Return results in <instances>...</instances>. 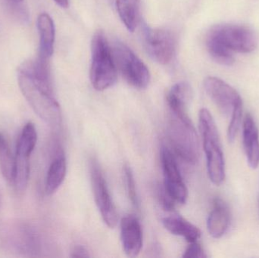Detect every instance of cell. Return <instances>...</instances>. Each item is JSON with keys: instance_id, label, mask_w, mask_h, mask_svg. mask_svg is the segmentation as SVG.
Instances as JSON below:
<instances>
[{"instance_id": "obj_1", "label": "cell", "mask_w": 259, "mask_h": 258, "mask_svg": "<svg viewBox=\"0 0 259 258\" xmlns=\"http://www.w3.org/2000/svg\"><path fill=\"white\" fill-rule=\"evenodd\" d=\"M256 33L243 25L219 24L208 31L206 47L213 60L225 66L234 65L233 53H249L258 45Z\"/></svg>"}, {"instance_id": "obj_2", "label": "cell", "mask_w": 259, "mask_h": 258, "mask_svg": "<svg viewBox=\"0 0 259 258\" xmlns=\"http://www.w3.org/2000/svg\"><path fill=\"white\" fill-rule=\"evenodd\" d=\"M18 85L35 113L46 124L57 128L62 124V111L53 89L38 83L22 67L18 69Z\"/></svg>"}, {"instance_id": "obj_3", "label": "cell", "mask_w": 259, "mask_h": 258, "mask_svg": "<svg viewBox=\"0 0 259 258\" xmlns=\"http://www.w3.org/2000/svg\"><path fill=\"white\" fill-rule=\"evenodd\" d=\"M203 84L211 101L224 115L231 119L228 137L229 142H234L242 121L243 101L240 94L231 85L218 77H206Z\"/></svg>"}, {"instance_id": "obj_4", "label": "cell", "mask_w": 259, "mask_h": 258, "mask_svg": "<svg viewBox=\"0 0 259 258\" xmlns=\"http://www.w3.org/2000/svg\"><path fill=\"white\" fill-rule=\"evenodd\" d=\"M199 124L208 177L214 185L220 186L225 180V157L215 122L208 109L199 111Z\"/></svg>"}, {"instance_id": "obj_5", "label": "cell", "mask_w": 259, "mask_h": 258, "mask_svg": "<svg viewBox=\"0 0 259 258\" xmlns=\"http://www.w3.org/2000/svg\"><path fill=\"white\" fill-rule=\"evenodd\" d=\"M117 67L113 51L104 32L94 33L91 42V83L97 91L112 87L117 80Z\"/></svg>"}, {"instance_id": "obj_6", "label": "cell", "mask_w": 259, "mask_h": 258, "mask_svg": "<svg viewBox=\"0 0 259 258\" xmlns=\"http://www.w3.org/2000/svg\"><path fill=\"white\" fill-rule=\"evenodd\" d=\"M168 133L176 154L187 163L196 164L199 158V139L189 115L170 113Z\"/></svg>"}, {"instance_id": "obj_7", "label": "cell", "mask_w": 259, "mask_h": 258, "mask_svg": "<svg viewBox=\"0 0 259 258\" xmlns=\"http://www.w3.org/2000/svg\"><path fill=\"white\" fill-rule=\"evenodd\" d=\"M117 69L133 87L144 89L150 82V72L146 65L124 42L116 40L112 46Z\"/></svg>"}, {"instance_id": "obj_8", "label": "cell", "mask_w": 259, "mask_h": 258, "mask_svg": "<svg viewBox=\"0 0 259 258\" xmlns=\"http://www.w3.org/2000/svg\"><path fill=\"white\" fill-rule=\"evenodd\" d=\"M143 40L148 54L157 63L167 65L173 60L177 48V39L173 32L144 24Z\"/></svg>"}, {"instance_id": "obj_9", "label": "cell", "mask_w": 259, "mask_h": 258, "mask_svg": "<svg viewBox=\"0 0 259 258\" xmlns=\"http://www.w3.org/2000/svg\"><path fill=\"white\" fill-rule=\"evenodd\" d=\"M161 160L165 196L173 203L185 204L188 198V190L181 177L176 159L167 147L161 148Z\"/></svg>"}, {"instance_id": "obj_10", "label": "cell", "mask_w": 259, "mask_h": 258, "mask_svg": "<svg viewBox=\"0 0 259 258\" xmlns=\"http://www.w3.org/2000/svg\"><path fill=\"white\" fill-rule=\"evenodd\" d=\"M91 175L96 204L105 224L109 228L114 229L118 222V212L112 201L106 179L97 161L91 162Z\"/></svg>"}, {"instance_id": "obj_11", "label": "cell", "mask_w": 259, "mask_h": 258, "mask_svg": "<svg viewBox=\"0 0 259 258\" xmlns=\"http://www.w3.org/2000/svg\"><path fill=\"white\" fill-rule=\"evenodd\" d=\"M121 240L123 250L127 257L139 255L143 247V230L137 217L127 215L121 220Z\"/></svg>"}, {"instance_id": "obj_12", "label": "cell", "mask_w": 259, "mask_h": 258, "mask_svg": "<svg viewBox=\"0 0 259 258\" xmlns=\"http://www.w3.org/2000/svg\"><path fill=\"white\" fill-rule=\"evenodd\" d=\"M230 224L229 207L222 198H216L213 201L212 209L207 220V229L210 236L214 239H220L228 231Z\"/></svg>"}, {"instance_id": "obj_13", "label": "cell", "mask_w": 259, "mask_h": 258, "mask_svg": "<svg viewBox=\"0 0 259 258\" xmlns=\"http://www.w3.org/2000/svg\"><path fill=\"white\" fill-rule=\"evenodd\" d=\"M243 142L249 166L256 169L259 165V133L250 114H247L243 121Z\"/></svg>"}, {"instance_id": "obj_14", "label": "cell", "mask_w": 259, "mask_h": 258, "mask_svg": "<svg viewBox=\"0 0 259 258\" xmlns=\"http://www.w3.org/2000/svg\"><path fill=\"white\" fill-rule=\"evenodd\" d=\"M173 212L170 215L163 217L161 219L164 228L171 234L184 238L190 243L197 242L201 236L199 229L181 215L173 213Z\"/></svg>"}, {"instance_id": "obj_15", "label": "cell", "mask_w": 259, "mask_h": 258, "mask_svg": "<svg viewBox=\"0 0 259 258\" xmlns=\"http://www.w3.org/2000/svg\"><path fill=\"white\" fill-rule=\"evenodd\" d=\"M192 96L191 86L187 82H179L172 86L166 97L169 113L181 116L188 115L187 107Z\"/></svg>"}, {"instance_id": "obj_16", "label": "cell", "mask_w": 259, "mask_h": 258, "mask_svg": "<svg viewBox=\"0 0 259 258\" xmlns=\"http://www.w3.org/2000/svg\"><path fill=\"white\" fill-rule=\"evenodd\" d=\"M37 29L39 36V48L38 56L50 59L54 51L56 29L51 17L42 13L37 18Z\"/></svg>"}, {"instance_id": "obj_17", "label": "cell", "mask_w": 259, "mask_h": 258, "mask_svg": "<svg viewBox=\"0 0 259 258\" xmlns=\"http://www.w3.org/2000/svg\"><path fill=\"white\" fill-rule=\"evenodd\" d=\"M67 172L66 159L59 154L50 165L46 178L45 190L48 195L55 193L65 180Z\"/></svg>"}, {"instance_id": "obj_18", "label": "cell", "mask_w": 259, "mask_h": 258, "mask_svg": "<svg viewBox=\"0 0 259 258\" xmlns=\"http://www.w3.org/2000/svg\"><path fill=\"white\" fill-rule=\"evenodd\" d=\"M120 19L130 32L137 28L140 18V0H115Z\"/></svg>"}, {"instance_id": "obj_19", "label": "cell", "mask_w": 259, "mask_h": 258, "mask_svg": "<svg viewBox=\"0 0 259 258\" xmlns=\"http://www.w3.org/2000/svg\"><path fill=\"white\" fill-rule=\"evenodd\" d=\"M15 156L14 157L6 138L0 133V170L6 181L12 184L15 177Z\"/></svg>"}, {"instance_id": "obj_20", "label": "cell", "mask_w": 259, "mask_h": 258, "mask_svg": "<svg viewBox=\"0 0 259 258\" xmlns=\"http://www.w3.org/2000/svg\"><path fill=\"white\" fill-rule=\"evenodd\" d=\"M37 142V133L36 128L32 123H27L17 142L16 152L31 156Z\"/></svg>"}, {"instance_id": "obj_21", "label": "cell", "mask_w": 259, "mask_h": 258, "mask_svg": "<svg viewBox=\"0 0 259 258\" xmlns=\"http://www.w3.org/2000/svg\"><path fill=\"white\" fill-rule=\"evenodd\" d=\"M6 12L18 22L27 24L30 19L25 0H0Z\"/></svg>"}, {"instance_id": "obj_22", "label": "cell", "mask_w": 259, "mask_h": 258, "mask_svg": "<svg viewBox=\"0 0 259 258\" xmlns=\"http://www.w3.org/2000/svg\"><path fill=\"white\" fill-rule=\"evenodd\" d=\"M124 178H125L126 187L127 193L133 205L136 208L139 207V198L137 195V189H136L135 180L132 169L128 165H125L124 168Z\"/></svg>"}, {"instance_id": "obj_23", "label": "cell", "mask_w": 259, "mask_h": 258, "mask_svg": "<svg viewBox=\"0 0 259 258\" xmlns=\"http://www.w3.org/2000/svg\"><path fill=\"white\" fill-rule=\"evenodd\" d=\"M183 257L204 258L206 257L205 251L197 242H191L188 248L184 251Z\"/></svg>"}, {"instance_id": "obj_24", "label": "cell", "mask_w": 259, "mask_h": 258, "mask_svg": "<svg viewBox=\"0 0 259 258\" xmlns=\"http://www.w3.org/2000/svg\"><path fill=\"white\" fill-rule=\"evenodd\" d=\"M71 257H90L88 250L83 245H76L73 248Z\"/></svg>"}, {"instance_id": "obj_25", "label": "cell", "mask_w": 259, "mask_h": 258, "mask_svg": "<svg viewBox=\"0 0 259 258\" xmlns=\"http://www.w3.org/2000/svg\"><path fill=\"white\" fill-rule=\"evenodd\" d=\"M53 1L62 8H68L69 4V0H53Z\"/></svg>"}]
</instances>
